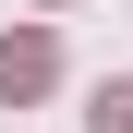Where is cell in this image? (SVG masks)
I'll return each mask as SVG.
<instances>
[{
    "mask_svg": "<svg viewBox=\"0 0 133 133\" xmlns=\"http://www.w3.org/2000/svg\"><path fill=\"white\" fill-rule=\"evenodd\" d=\"M49 73H61V49H49V36H0V109H12V97H49Z\"/></svg>",
    "mask_w": 133,
    "mask_h": 133,
    "instance_id": "cell-1",
    "label": "cell"
},
{
    "mask_svg": "<svg viewBox=\"0 0 133 133\" xmlns=\"http://www.w3.org/2000/svg\"><path fill=\"white\" fill-rule=\"evenodd\" d=\"M85 133H133V73H109L97 97H85Z\"/></svg>",
    "mask_w": 133,
    "mask_h": 133,
    "instance_id": "cell-2",
    "label": "cell"
}]
</instances>
